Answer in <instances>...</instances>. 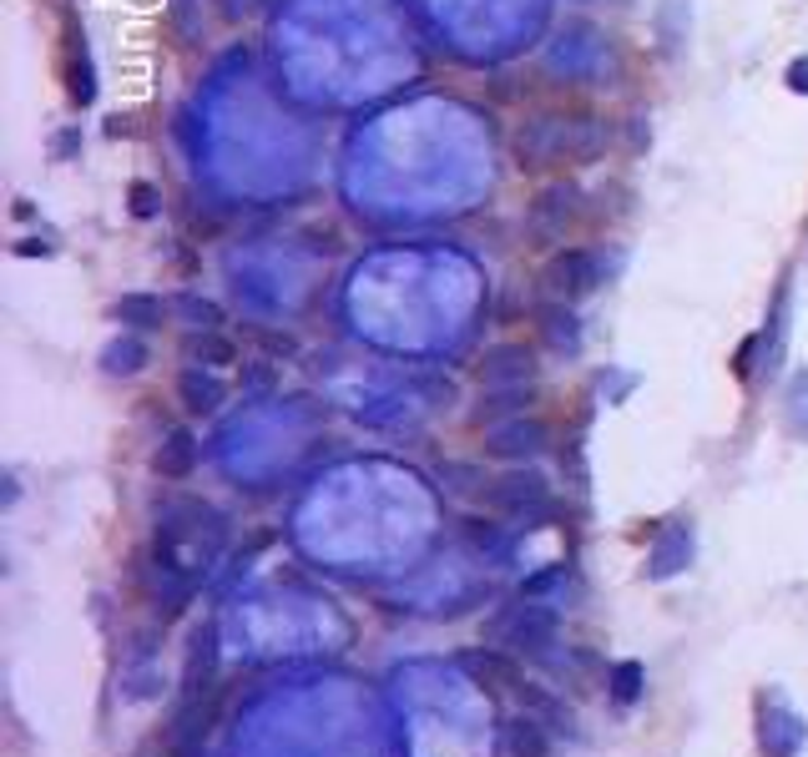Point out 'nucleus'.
Here are the masks:
<instances>
[{"label":"nucleus","mask_w":808,"mask_h":757,"mask_svg":"<svg viewBox=\"0 0 808 757\" xmlns=\"http://www.w3.org/2000/svg\"><path fill=\"white\" fill-rule=\"evenodd\" d=\"M187 364H202V369H228L237 364V348L223 334H192L187 338Z\"/></svg>","instance_id":"20"},{"label":"nucleus","mask_w":808,"mask_h":757,"mask_svg":"<svg viewBox=\"0 0 808 757\" xmlns=\"http://www.w3.org/2000/svg\"><path fill=\"white\" fill-rule=\"evenodd\" d=\"M611 147V132L601 116H572V162H597Z\"/></svg>","instance_id":"18"},{"label":"nucleus","mask_w":808,"mask_h":757,"mask_svg":"<svg viewBox=\"0 0 808 757\" xmlns=\"http://www.w3.org/2000/svg\"><path fill=\"white\" fill-rule=\"evenodd\" d=\"M607 66V41L591 25H566L546 51V71L566 76V81H597Z\"/></svg>","instance_id":"2"},{"label":"nucleus","mask_w":808,"mask_h":757,"mask_svg":"<svg viewBox=\"0 0 808 757\" xmlns=\"http://www.w3.org/2000/svg\"><path fill=\"white\" fill-rule=\"evenodd\" d=\"M112 313H117V323H126V329L147 334V329H157V323L167 319V303H162L157 293H122Z\"/></svg>","instance_id":"16"},{"label":"nucleus","mask_w":808,"mask_h":757,"mask_svg":"<svg viewBox=\"0 0 808 757\" xmlns=\"http://www.w3.org/2000/svg\"><path fill=\"white\" fill-rule=\"evenodd\" d=\"M51 152H56V162H71L76 152H81V126H66V132H56Z\"/></svg>","instance_id":"27"},{"label":"nucleus","mask_w":808,"mask_h":757,"mask_svg":"<svg viewBox=\"0 0 808 757\" xmlns=\"http://www.w3.org/2000/svg\"><path fill=\"white\" fill-rule=\"evenodd\" d=\"M212 677H218V632L198 626L192 652H187V671H182V708H198L202 697L212 692Z\"/></svg>","instance_id":"9"},{"label":"nucleus","mask_w":808,"mask_h":757,"mask_svg":"<svg viewBox=\"0 0 808 757\" xmlns=\"http://www.w3.org/2000/svg\"><path fill=\"white\" fill-rule=\"evenodd\" d=\"M152 465H157L162 480H187V475L198 470V439H192V430H173V435L157 445Z\"/></svg>","instance_id":"14"},{"label":"nucleus","mask_w":808,"mask_h":757,"mask_svg":"<svg viewBox=\"0 0 808 757\" xmlns=\"http://www.w3.org/2000/svg\"><path fill=\"white\" fill-rule=\"evenodd\" d=\"M516 157L521 167H556V162H572V116H531V122L516 132Z\"/></svg>","instance_id":"3"},{"label":"nucleus","mask_w":808,"mask_h":757,"mask_svg":"<svg viewBox=\"0 0 808 757\" xmlns=\"http://www.w3.org/2000/svg\"><path fill=\"white\" fill-rule=\"evenodd\" d=\"M607 687H611V702H617V708H632L637 697L646 692L642 661H617V667H611V677H607Z\"/></svg>","instance_id":"21"},{"label":"nucleus","mask_w":808,"mask_h":757,"mask_svg":"<svg viewBox=\"0 0 808 757\" xmlns=\"http://www.w3.org/2000/svg\"><path fill=\"white\" fill-rule=\"evenodd\" d=\"M541 283H546V293L556 303H576L601 283V258L597 253H586V248H566V253H556V258L546 263Z\"/></svg>","instance_id":"4"},{"label":"nucleus","mask_w":808,"mask_h":757,"mask_svg":"<svg viewBox=\"0 0 808 757\" xmlns=\"http://www.w3.org/2000/svg\"><path fill=\"white\" fill-rule=\"evenodd\" d=\"M445 485H450V490H461V496H475V490L490 485V480H485L475 465H445Z\"/></svg>","instance_id":"25"},{"label":"nucleus","mask_w":808,"mask_h":757,"mask_svg":"<svg viewBox=\"0 0 808 757\" xmlns=\"http://www.w3.org/2000/svg\"><path fill=\"white\" fill-rule=\"evenodd\" d=\"M263 348H268V354H284V359H288V354H294L299 344H294L288 334H263Z\"/></svg>","instance_id":"31"},{"label":"nucleus","mask_w":808,"mask_h":757,"mask_svg":"<svg viewBox=\"0 0 808 757\" xmlns=\"http://www.w3.org/2000/svg\"><path fill=\"white\" fill-rule=\"evenodd\" d=\"M253 5H258V0H223V15H228V21H243Z\"/></svg>","instance_id":"32"},{"label":"nucleus","mask_w":808,"mask_h":757,"mask_svg":"<svg viewBox=\"0 0 808 757\" xmlns=\"http://www.w3.org/2000/svg\"><path fill=\"white\" fill-rule=\"evenodd\" d=\"M788 91H794V97H808V56H798V62H788Z\"/></svg>","instance_id":"29"},{"label":"nucleus","mask_w":808,"mask_h":757,"mask_svg":"<svg viewBox=\"0 0 808 757\" xmlns=\"http://www.w3.org/2000/svg\"><path fill=\"white\" fill-rule=\"evenodd\" d=\"M192 5H198V0H173V25L182 31V36H198V15H192Z\"/></svg>","instance_id":"28"},{"label":"nucleus","mask_w":808,"mask_h":757,"mask_svg":"<svg viewBox=\"0 0 808 757\" xmlns=\"http://www.w3.org/2000/svg\"><path fill=\"white\" fill-rule=\"evenodd\" d=\"M177 313H182L198 334H218V329H223V309L212 299H198V293H182V299H177Z\"/></svg>","instance_id":"22"},{"label":"nucleus","mask_w":808,"mask_h":757,"mask_svg":"<svg viewBox=\"0 0 808 757\" xmlns=\"http://www.w3.org/2000/svg\"><path fill=\"white\" fill-rule=\"evenodd\" d=\"M66 91H71L76 107H91V101H97V71H91L87 31L76 21H66Z\"/></svg>","instance_id":"10"},{"label":"nucleus","mask_w":808,"mask_h":757,"mask_svg":"<svg viewBox=\"0 0 808 757\" xmlns=\"http://www.w3.org/2000/svg\"><path fill=\"white\" fill-rule=\"evenodd\" d=\"M506 753L510 757H551V743H546V727L535 717H516L506 727Z\"/></svg>","instance_id":"19"},{"label":"nucleus","mask_w":808,"mask_h":757,"mask_svg":"<svg viewBox=\"0 0 808 757\" xmlns=\"http://www.w3.org/2000/svg\"><path fill=\"white\" fill-rule=\"evenodd\" d=\"M551 439V430L541 420H525V414H516V420H500L485 430V455L496 459H531L541 455Z\"/></svg>","instance_id":"7"},{"label":"nucleus","mask_w":808,"mask_h":757,"mask_svg":"<svg viewBox=\"0 0 808 757\" xmlns=\"http://www.w3.org/2000/svg\"><path fill=\"white\" fill-rule=\"evenodd\" d=\"M759 348H763V334H753V338H743V344H738V354H733V374H738V379H748V374H753Z\"/></svg>","instance_id":"26"},{"label":"nucleus","mask_w":808,"mask_h":757,"mask_svg":"<svg viewBox=\"0 0 808 757\" xmlns=\"http://www.w3.org/2000/svg\"><path fill=\"white\" fill-rule=\"evenodd\" d=\"M126 202H132V218H142V223L162 212V192L152 182H132L126 187Z\"/></svg>","instance_id":"24"},{"label":"nucleus","mask_w":808,"mask_h":757,"mask_svg":"<svg viewBox=\"0 0 808 757\" xmlns=\"http://www.w3.org/2000/svg\"><path fill=\"white\" fill-rule=\"evenodd\" d=\"M147 344H142L137 334H117L112 344L101 348V369L112 374V379H132V374H142L147 369Z\"/></svg>","instance_id":"15"},{"label":"nucleus","mask_w":808,"mask_h":757,"mask_svg":"<svg viewBox=\"0 0 808 757\" xmlns=\"http://www.w3.org/2000/svg\"><path fill=\"white\" fill-rule=\"evenodd\" d=\"M541 334H546V344L556 348V354H576V348H582V323H576V313L566 309V303H551V309L541 313Z\"/></svg>","instance_id":"17"},{"label":"nucleus","mask_w":808,"mask_h":757,"mask_svg":"<svg viewBox=\"0 0 808 757\" xmlns=\"http://www.w3.org/2000/svg\"><path fill=\"white\" fill-rule=\"evenodd\" d=\"M535 379V359L525 344H496L480 359V385L485 389H521Z\"/></svg>","instance_id":"8"},{"label":"nucleus","mask_w":808,"mask_h":757,"mask_svg":"<svg viewBox=\"0 0 808 757\" xmlns=\"http://www.w3.org/2000/svg\"><path fill=\"white\" fill-rule=\"evenodd\" d=\"M490 505L510 521H531V515H546L551 510V485L541 470H510L490 485Z\"/></svg>","instance_id":"5"},{"label":"nucleus","mask_w":808,"mask_h":757,"mask_svg":"<svg viewBox=\"0 0 808 757\" xmlns=\"http://www.w3.org/2000/svg\"><path fill=\"white\" fill-rule=\"evenodd\" d=\"M759 737H763V753L768 757H798L808 727L784 708V702H763V733Z\"/></svg>","instance_id":"11"},{"label":"nucleus","mask_w":808,"mask_h":757,"mask_svg":"<svg viewBox=\"0 0 808 757\" xmlns=\"http://www.w3.org/2000/svg\"><path fill=\"white\" fill-rule=\"evenodd\" d=\"M576 218H582V192L572 182H551L531 202V237L535 243H566Z\"/></svg>","instance_id":"6"},{"label":"nucleus","mask_w":808,"mask_h":757,"mask_svg":"<svg viewBox=\"0 0 808 757\" xmlns=\"http://www.w3.org/2000/svg\"><path fill=\"white\" fill-rule=\"evenodd\" d=\"M56 253V243H41V237H21L15 243V258H51Z\"/></svg>","instance_id":"30"},{"label":"nucleus","mask_w":808,"mask_h":757,"mask_svg":"<svg viewBox=\"0 0 808 757\" xmlns=\"http://www.w3.org/2000/svg\"><path fill=\"white\" fill-rule=\"evenodd\" d=\"M521 404H531V385L521 389H485L480 420H500V414H521Z\"/></svg>","instance_id":"23"},{"label":"nucleus","mask_w":808,"mask_h":757,"mask_svg":"<svg viewBox=\"0 0 808 757\" xmlns=\"http://www.w3.org/2000/svg\"><path fill=\"white\" fill-rule=\"evenodd\" d=\"M693 560V525L672 521L667 531L657 535V550H652V560H646V576L652 581H667V576H677Z\"/></svg>","instance_id":"12"},{"label":"nucleus","mask_w":808,"mask_h":757,"mask_svg":"<svg viewBox=\"0 0 808 757\" xmlns=\"http://www.w3.org/2000/svg\"><path fill=\"white\" fill-rule=\"evenodd\" d=\"M490 636L510 652H525V657H546L556 646V611L551 606H506L490 621Z\"/></svg>","instance_id":"1"},{"label":"nucleus","mask_w":808,"mask_h":757,"mask_svg":"<svg viewBox=\"0 0 808 757\" xmlns=\"http://www.w3.org/2000/svg\"><path fill=\"white\" fill-rule=\"evenodd\" d=\"M177 394H182V404L192 414H212L228 399V389H223V379H218L212 369H202V364H187V369L177 374Z\"/></svg>","instance_id":"13"}]
</instances>
